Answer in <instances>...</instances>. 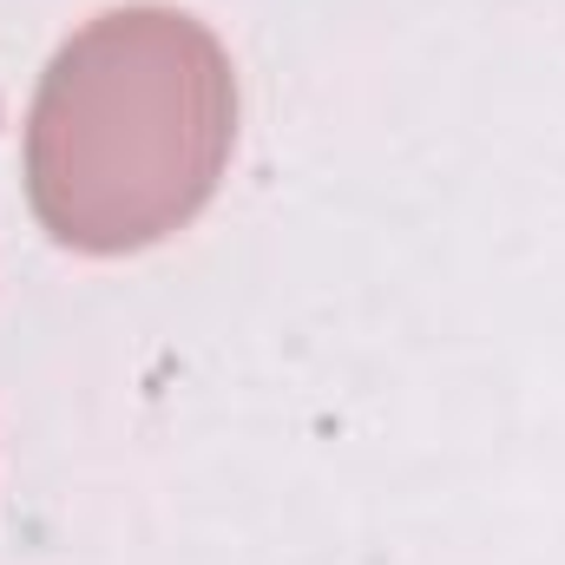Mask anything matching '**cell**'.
Wrapping results in <instances>:
<instances>
[{"label":"cell","mask_w":565,"mask_h":565,"mask_svg":"<svg viewBox=\"0 0 565 565\" xmlns=\"http://www.w3.org/2000/svg\"><path fill=\"white\" fill-rule=\"evenodd\" d=\"M237 145V73L217 33L178 7H113L40 73L26 113V204L86 257H126L184 231Z\"/></svg>","instance_id":"cell-1"}]
</instances>
